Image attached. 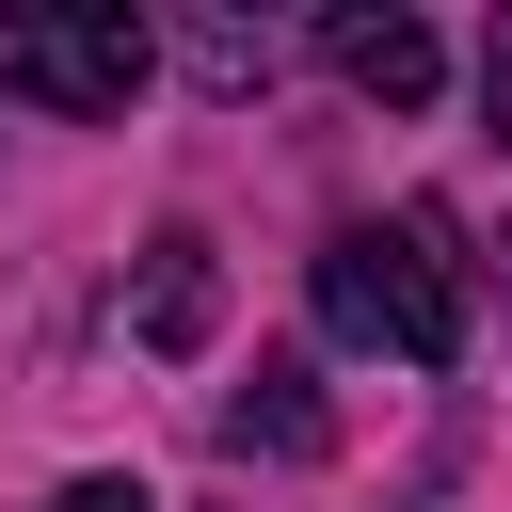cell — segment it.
I'll list each match as a JSON object with an SVG mask.
<instances>
[{
  "label": "cell",
  "instance_id": "9c48e42d",
  "mask_svg": "<svg viewBox=\"0 0 512 512\" xmlns=\"http://www.w3.org/2000/svg\"><path fill=\"white\" fill-rule=\"evenodd\" d=\"M496 288H512V256H496Z\"/></svg>",
  "mask_w": 512,
  "mask_h": 512
},
{
  "label": "cell",
  "instance_id": "5b68a950",
  "mask_svg": "<svg viewBox=\"0 0 512 512\" xmlns=\"http://www.w3.org/2000/svg\"><path fill=\"white\" fill-rule=\"evenodd\" d=\"M224 448H272V464H320V448H336V416H320V384H304L288 352H256V384L224 400Z\"/></svg>",
  "mask_w": 512,
  "mask_h": 512
},
{
  "label": "cell",
  "instance_id": "7a4b0ae2",
  "mask_svg": "<svg viewBox=\"0 0 512 512\" xmlns=\"http://www.w3.org/2000/svg\"><path fill=\"white\" fill-rule=\"evenodd\" d=\"M144 64H160V32H144L128 0H96V16H0V96L128 112V96H144Z\"/></svg>",
  "mask_w": 512,
  "mask_h": 512
},
{
  "label": "cell",
  "instance_id": "3957f363",
  "mask_svg": "<svg viewBox=\"0 0 512 512\" xmlns=\"http://www.w3.org/2000/svg\"><path fill=\"white\" fill-rule=\"evenodd\" d=\"M320 48H336V80H352V96H384V112H416V96L448 80L432 16H400V0H352V16H320Z\"/></svg>",
  "mask_w": 512,
  "mask_h": 512
},
{
  "label": "cell",
  "instance_id": "6da1fadb",
  "mask_svg": "<svg viewBox=\"0 0 512 512\" xmlns=\"http://www.w3.org/2000/svg\"><path fill=\"white\" fill-rule=\"evenodd\" d=\"M320 320L352 352H400V368H464V256H448V208H384V224H336L320 240Z\"/></svg>",
  "mask_w": 512,
  "mask_h": 512
},
{
  "label": "cell",
  "instance_id": "ba28073f",
  "mask_svg": "<svg viewBox=\"0 0 512 512\" xmlns=\"http://www.w3.org/2000/svg\"><path fill=\"white\" fill-rule=\"evenodd\" d=\"M48 512H160V496H144V480H64Z\"/></svg>",
  "mask_w": 512,
  "mask_h": 512
},
{
  "label": "cell",
  "instance_id": "8992f818",
  "mask_svg": "<svg viewBox=\"0 0 512 512\" xmlns=\"http://www.w3.org/2000/svg\"><path fill=\"white\" fill-rule=\"evenodd\" d=\"M192 64H208L224 96H256V80H272V32H240V16H192Z\"/></svg>",
  "mask_w": 512,
  "mask_h": 512
},
{
  "label": "cell",
  "instance_id": "52a82bcc",
  "mask_svg": "<svg viewBox=\"0 0 512 512\" xmlns=\"http://www.w3.org/2000/svg\"><path fill=\"white\" fill-rule=\"evenodd\" d=\"M480 112H496V144H512V16H496V48H480Z\"/></svg>",
  "mask_w": 512,
  "mask_h": 512
},
{
  "label": "cell",
  "instance_id": "277c9868",
  "mask_svg": "<svg viewBox=\"0 0 512 512\" xmlns=\"http://www.w3.org/2000/svg\"><path fill=\"white\" fill-rule=\"evenodd\" d=\"M208 320H224V256H208V224H160L144 288H128V336L144 352H208Z\"/></svg>",
  "mask_w": 512,
  "mask_h": 512
}]
</instances>
